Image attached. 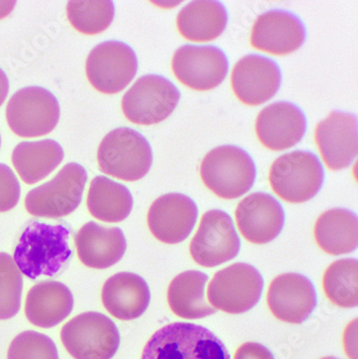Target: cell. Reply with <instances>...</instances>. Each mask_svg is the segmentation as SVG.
Returning a JSON list of instances; mask_svg holds the SVG:
<instances>
[{
    "instance_id": "cell-1",
    "label": "cell",
    "mask_w": 358,
    "mask_h": 359,
    "mask_svg": "<svg viewBox=\"0 0 358 359\" xmlns=\"http://www.w3.org/2000/svg\"><path fill=\"white\" fill-rule=\"evenodd\" d=\"M69 228L34 222L26 227L14 250V263L29 279L53 276L72 255Z\"/></svg>"
},
{
    "instance_id": "cell-2",
    "label": "cell",
    "mask_w": 358,
    "mask_h": 359,
    "mask_svg": "<svg viewBox=\"0 0 358 359\" xmlns=\"http://www.w3.org/2000/svg\"><path fill=\"white\" fill-rule=\"evenodd\" d=\"M141 359L232 358L225 344L207 328L191 323H173L150 338Z\"/></svg>"
},
{
    "instance_id": "cell-3",
    "label": "cell",
    "mask_w": 358,
    "mask_h": 359,
    "mask_svg": "<svg viewBox=\"0 0 358 359\" xmlns=\"http://www.w3.org/2000/svg\"><path fill=\"white\" fill-rule=\"evenodd\" d=\"M97 161L99 168L106 175L135 182L149 172L153 153L149 141L140 133L119 127L101 140Z\"/></svg>"
},
{
    "instance_id": "cell-4",
    "label": "cell",
    "mask_w": 358,
    "mask_h": 359,
    "mask_svg": "<svg viewBox=\"0 0 358 359\" xmlns=\"http://www.w3.org/2000/svg\"><path fill=\"white\" fill-rule=\"evenodd\" d=\"M202 182L223 199H236L252 189L256 167L252 157L234 145H220L210 151L200 165Z\"/></svg>"
},
{
    "instance_id": "cell-5",
    "label": "cell",
    "mask_w": 358,
    "mask_h": 359,
    "mask_svg": "<svg viewBox=\"0 0 358 359\" xmlns=\"http://www.w3.org/2000/svg\"><path fill=\"white\" fill-rule=\"evenodd\" d=\"M325 179L319 157L309 151H294L278 157L269 170L271 189L283 201L303 203L319 193Z\"/></svg>"
},
{
    "instance_id": "cell-6",
    "label": "cell",
    "mask_w": 358,
    "mask_h": 359,
    "mask_svg": "<svg viewBox=\"0 0 358 359\" xmlns=\"http://www.w3.org/2000/svg\"><path fill=\"white\" fill-rule=\"evenodd\" d=\"M60 340L74 359H112L121 338L117 325L108 316L85 312L64 325Z\"/></svg>"
},
{
    "instance_id": "cell-7",
    "label": "cell",
    "mask_w": 358,
    "mask_h": 359,
    "mask_svg": "<svg viewBox=\"0 0 358 359\" xmlns=\"http://www.w3.org/2000/svg\"><path fill=\"white\" fill-rule=\"evenodd\" d=\"M88 173L81 165L67 164L53 179L32 189L25 197L28 213L37 217L60 219L82 201Z\"/></svg>"
},
{
    "instance_id": "cell-8",
    "label": "cell",
    "mask_w": 358,
    "mask_h": 359,
    "mask_svg": "<svg viewBox=\"0 0 358 359\" xmlns=\"http://www.w3.org/2000/svg\"><path fill=\"white\" fill-rule=\"evenodd\" d=\"M263 288L264 280L256 268L236 263L214 274L208 286V299L220 311L241 314L258 304Z\"/></svg>"
},
{
    "instance_id": "cell-9",
    "label": "cell",
    "mask_w": 358,
    "mask_h": 359,
    "mask_svg": "<svg viewBox=\"0 0 358 359\" xmlns=\"http://www.w3.org/2000/svg\"><path fill=\"white\" fill-rule=\"evenodd\" d=\"M8 125L14 134L23 138L44 136L53 132L60 120V104L56 97L39 86L18 90L6 109Z\"/></svg>"
},
{
    "instance_id": "cell-10",
    "label": "cell",
    "mask_w": 358,
    "mask_h": 359,
    "mask_svg": "<svg viewBox=\"0 0 358 359\" xmlns=\"http://www.w3.org/2000/svg\"><path fill=\"white\" fill-rule=\"evenodd\" d=\"M179 100V90L171 81L147 74L135 81L125 93L122 110L133 124L147 126L165 121L177 108Z\"/></svg>"
},
{
    "instance_id": "cell-11",
    "label": "cell",
    "mask_w": 358,
    "mask_h": 359,
    "mask_svg": "<svg viewBox=\"0 0 358 359\" xmlns=\"http://www.w3.org/2000/svg\"><path fill=\"white\" fill-rule=\"evenodd\" d=\"M138 60L135 51L121 41H106L93 48L86 58L85 72L98 92L117 94L135 78Z\"/></svg>"
},
{
    "instance_id": "cell-12",
    "label": "cell",
    "mask_w": 358,
    "mask_h": 359,
    "mask_svg": "<svg viewBox=\"0 0 358 359\" xmlns=\"http://www.w3.org/2000/svg\"><path fill=\"white\" fill-rule=\"evenodd\" d=\"M239 251L240 238L230 215L222 210L206 212L190 244L194 262L201 267L213 268L234 259Z\"/></svg>"
},
{
    "instance_id": "cell-13",
    "label": "cell",
    "mask_w": 358,
    "mask_h": 359,
    "mask_svg": "<svg viewBox=\"0 0 358 359\" xmlns=\"http://www.w3.org/2000/svg\"><path fill=\"white\" fill-rule=\"evenodd\" d=\"M173 70L184 86L206 92L223 82L227 76L228 60L216 46L186 44L175 51Z\"/></svg>"
},
{
    "instance_id": "cell-14",
    "label": "cell",
    "mask_w": 358,
    "mask_h": 359,
    "mask_svg": "<svg viewBox=\"0 0 358 359\" xmlns=\"http://www.w3.org/2000/svg\"><path fill=\"white\" fill-rule=\"evenodd\" d=\"M267 304L278 320L289 324H301L317 308V290L307 276L281 274L269 285Z\"/></svg>"
},
{
    "instance_id": "cell-15",
    "label": "cell",
    "mask_w": 358,
    "mask_h": 359,
    "mask_svg": "<svg viewBox=\"0 0 358 359\" xmlns=\"http://www.w3.org/2000/svg\"><path fill=\"white\" fill-rule=\"evenodd\" d=\"M282 81L274 60L260 55H246L234 65L232 86L242 104L260 106L278 93Z\"/></svg>"
},
{
    "instance_id": "cell-16",
    "label": "cell",
    "mask_w": 358,
    "mask_h": 359,
    "mask_svg": "<svg viewBox=\"0 0 358 359\" xmlns=\"http://www.w3.org/2000/svg\"><path fill=\"white\" fill-rule=\"evenodd\" d=\"M197 217V205L190 197L179 193L166 194L150 207L147 226L159 241L177 244L191 235Z\"/></svg>"
},
{
    "instance_id": "cell-17",
    "label": "cell",
    "mask_w": 358,
    "mask_h": 359,
    "mask_svg": "<svg viewBox=\"0 0 358 359\" xmlns=\"http://www.w3.org/2000/svg\"><path fill=\"white\" fill-rule=\"evenodd\" d=\"M315 142L324 163L331 170H343L357 156V118L333 111L317 125Z\"/></svg>"
},
{
    "instance_id": "cell-18",
    "label": "cell",
    "mask_w": 358,
    "mask_h": 359,
    "mask_svg": "<svg viewBox=\"0 0 358 359\" xmlns=\"http://www.w3.org/2000/svg\"><path fill=\"white\" fill-rule=\"evenodd\" d=\"M234 217L244 239L254 244H266L276 239L285 222L282 205L266 193L246 196L237 205Z\"/></svg>"
},
{
    "instance_id": "cell-19",
    "label": "cell",
    "mask_w": 358,
    "mask_h": 359,
    "mask_svg": "<svg viewBox=\"0 0 358 359\" xmlns=\"http://www.w3.org/2000/svg\"><path fill=\"white\" fill-rule=\"evenodd\" d=\"M305 35V25L298 16L285 10H271L255 21L251 44L260 51L283 56L297 51Z\"/></svg>"
},
{
    "instance_id": "cell-20",
    "label": "cell",
    "mask_w": 358,
    "mask_h": 359,
    "mask_svg": "<svg viewBox=\"0 0 358 359\" xmlns=\"http://www.w3.org/2000/svg\"><path fill=\"white\" fill-rule=\"evenodd\" d=\"M307 118L294 104L274 102L263 109L255 123V133L265 148L284 151L305 136Z\"/></svg>"
},
{
    "instance_id": "cell-21",
    "label": "cell",
    "mask_w": 358,
    "mask_h": 359,
    "mask_svg": "<svg viewBox=\"0 0 358 359\" xmlns=\"http://www.w3.org/2000/svg\"><path fill=\"white\" fill-rule=\"evenodd\" d=\"M78 258L83 265L93 269H107L122 259L127 243L119 227H105L88 222L74 237Z\"/></svg>"
},
{
    "instance_id": "cell-22",
    "label": "cell",
    "mask_w": 358,
    "mask_h": 359,
    "mask_svg": "<svg viewBox=\"0 0 358 359\" xmlns=\"http://www.w3.org/2000/svg\"><path fill=\"white\" fill-rule=\"evenodd\" d=\"M151 292L145 279L131 272H119L105 282L101 302L117 320H131L149 308Z\"/></svg>"
},
{
    "instance_id": "cell-23",
    "label": "cell",
    "mask_w": 358,
    "mask_h": 359,
    "mask_svg": "<svg viewBox=\"0 0 358 359\" xmlns=\"http://www.w3.org/2000/svg\"><path fill=\"white\" fill-rule=\"evenodd\" d=\"M74 302L72 292L65 284L39 282L30 288L26 297V318L37 327L52 328L70 316Z\"/></svg>"
},
{
    "instance_id": "cell-24",
    "label": "cell",
    "mask_w": 358,
    "mask_h": 359,
    "mask_svg": "<svg viewBox=\"0 0 358 359\" xmlns=\"http://www.w3.org/2000/svg\"><path fill=\"white\" fill-rule=\"evenodd\" d=\"M207 274L197 270L182 272L170 282L167 290L169 308L175 316L186 320H199L216 313L206 298Z\"/></svg>"
},
{
    "instance_id": "cell-25",
    "label": "cell",
    "mask_w": 358,
    "mask_h": 359,
    "mask_svg": "<svg viewBox=\"0 0 358 359\" xmlns=\"http://www.w3.org/2000/svg\"><path fill=\"white\" fill-rule=\"evenodd\" d=\"M227 20V11L220 1L199 0L187 4L179 12L177 27L190 41H212L225 30Z\"/></svg>"
},
{
    "instance_id": "cell-26",
    "label": "cell",
    "mask_w": 358,
    "mask_h": 359,
    "mask_svg": "<svg viewBox=\"0 0 358 359\" xmlns=\"http://www.w3.org/2000/svg\"><path fill=\"white\" fill-rule=\"evenodd\" d=\"M317 245L329 255L355 251L358 243L357 217L347 209H331L319 215L314 225Z\"/></svg>"
},
{
    "instance_id": "cell-27",
    "label": "cell",
    "mask_w": 358,
    "mask_h": 359,
    "mask_svg": "<svg viewBox=\"0 0 358 359\" xmlns=\"http://www.w3.org/2000/svg\"><path fill=\"white\" fill-rule=\"evenodd\" d=\"M62 159V147L52 139L20 143L12 153L14 168L26 184H35L48 177Z\"/></svg>"
},
{
    "instance_id": "cell-28",
    "label": "cell",
    "mask_w": 358,
    "mask_h": 359,
    "mask_svg": "<svg viewBox=\"0 0 358 359\" xmlns=\"http://www.w3.org/2000/svg\"><path fill=\"white\" fill-rule=\"evenodd\" d=\"M86 203L95 219L107 223H119L131 215L133 199L125 185L99 175L91 182Z\"/></svg>"
},
{
    "instance_id": "cell-29",
    "label": "cell",
    "mask_w": 358,
    "mask_h": 359,
    "mask_svg": "<svg viewBox=\"0 0 358 359\" xmlns=\"http://www.w3.org/2000/svg\"><path fill=\"white\" fill-rule=\"evenodd\" d=\"M357 260L339 259L331 264L323 276L324 292L340 308H356L358 304Z\"/></svg>"
},
{
    "instance_id": "cell-30",
    "label": "cell",
    "mask_w": 358,
    "mask_h": 359,
    "mask_svg": "<svg viewBox=\"0 0 358 359\" xmlns=\"http://www.w3.org/2000/svg\"><path fill=\"white\" fill-rule=\"evenodd\" d=\"M114 12V5L110 0H74L67 5V18L70 24L84 35H97L105 32L112 23Z\"/></svg>"
},
{
    "instance_id": "cell-31",
    "label": "cell",
    "mask_w": 358,
    "mask_h": 359,
    "mask_svg": "<svg viewBox=\"0 0 358 359\" xmlns=\"http://www.w3.org/2000/svg\"><path fill=\"white\" fill-rule=\"evenodd\" d=\"M23 276L12 256L0 253V320H9L21 308Z\"/></svg>"
},
{
    "instance_id": "cell-32",
    "label": "cell",
    "mask_w": 358,
    "mask_h": 359,
    "mask_svg": "<svg viewBox=\"0 0 358 359\" xmlns=\"http://www.w3.org/2000/svg\"><path fill=\"white\" fill-rule=\"evenodd\" d=\"M7 359H60L52 339L34 330L21 332L12 340Z\"/></svg>"
},
{
    "instance_id": "cell-33",
    "label": "cell",
    "mask_w": 358,
    "mask_h": 359,
    "mask_svg": "<svg viewBox=\"0 0 358 359\" xmlns=\"http://www.w3.org/2000/svg\"><path fill=\"white\" fill-rule=\"evenodd\" d=\"M21 187L19 180L7 165L0 164V212L13 209L19 203Z\"/></svg>"
},
{
    "instance_id": "cell-34",
    "label": "cell",
    "mask_w": 358,
    "mask_h": 359,
    "mask_svg": "<svg viewBox=\"0 0 358 359\" xmlns=\"http://www.w3.org/2000/svg\"><path fill=\"white\" fill-rule=\"evenodd\" d=\"M234 359H274V354L263 344L258 342H246L239 346Z\"/></svg>"
},
{
    "instance_id": "cell-35",
    "label": "cell",
    "mask_w": 358,
    "mask_h": 359,
    "mask_svg": "<svg viewBox=\"0 0 358 359\" xmlns=\"http://www.w3.org/2000/svg\"><path fill=\"white\" fill-rule=\"evenodd\" d=\"M357 320H353L347 326L345 332V350L347 356L351 359H357L356 357V328H357Z\"/></svg>"
},
{
    "instance_id": "cell-36",
    "label": "cell",
    "mask_w": 358,
    "mask_h": 359,
    "mask_svg": "<svg viewBox=\"0 0 358 359\" xmlns=\"http://www.w3.org/2000/svg\"><path fill=\"white\" fill-rule=\"evenodd\" d=\"M9 92V80L4 70L0 69V107L5 102Z\"/></svg>"
},
{
    "instance_id": "cell-37",
    "label": "cell",
    "mask_w": 358,
    "mask_h": 359,
    "mask_svg": "<svg viewBox=\"0 0 358 359\" xmlns=\"http://www.w3.org/2000/svg\"><path fill=\"white\" fill-rule=\"evenodd\" d=\"M15 1H0V19H4L13 10Z\"/></svg>"
},
{
    "instance_id": "cell-38",
    "label": "cell",
    "mask_w": 358,
    "mask_h": 359,
    "mask_svg": "<svg viewBox=\"0 0 358 359\" xmlns=\"http://www.w3.org/2000/svg\"><path fill=\"white\" fill-rule=\"evenodd\" d=\"M321 359H340V358H337V357H333V356H329V357H324V358H321Z\"/></svg>"
},
{
    "instance_id": "cell-39",
    "label": "cell",
    "mask_w": 358,
    "mask_h": 359,
    "mask_svg": "<svg viewBox=\"0 0 358 359\" xmlns=\"http://www.w3.org/2000/svg\"><path fill=\"white\" fill-rule=\"evenodd\" d=\"M0 144H1V138H0Z\"/></svg>"
}]
</instances>
